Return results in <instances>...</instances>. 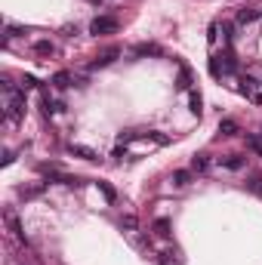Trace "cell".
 <instances>
[{"label": "cell", "mask_w": 262, "mask_h": 265, "mask_svg": "<svg viewBox=\"0 0 262 265\" xmlns=\"http://www.w3.org/2000/svg\"><path fill=\"white\" fill-rule=\"evenodd\" d=\"M161 265H182V259H179L173 250H164V253H161Z\"/></svg>", "instance_id": "44dd1931"}, {"label": "cell", "mask_w": 262, "mask_h": 265, "mask_svg": "<svg viewBox=\"0 0 262 265\" xmlns=\"http://www.w3.org/2000/svg\"><path fill=\"white\" fill-rule=\"evenodd\" d=\"M99 191H102V195H105V198H108V201H111V204H114V201H117V195H114V188H111V185H108V182H99Z\"/></svg>", "instance_id": "603a6c76"}, {"label": "cell", "mask_w": 262, "mask_h": 265, "mask_svg": "<svg viewBox=\"0 0 262 265\" xmlns=\"http://www.w3.org/2000/svg\"><path fill=\"white\" fill-rule=\"evenodd\" d=\"M176 90H191V71H188V68L179 71V77H176Z\"/></svg>", "instance_id": "4fadbf2b"}, {"label": "cell", "mask_w": 262, "mask_h": 265, "mask_svg": "<svg viewBox=\"0 0 262 265\" xmlns=\"http://www.w3.org/2000/svg\"><path fill=\"white\" fill-rule=\"evenodd\" d=\"M3 222H6V228L12 232V238H15L19 244H28V241H25V232H22V222H19V216H15V210H6V213H3Z\"/></svg>", "instance_id": "277c9868"}, {"label": "cell", "mask_w": 262, "mask_h": 265, "mask_svg": "<svg viewBox=\"0 0 262 265\" xmlns=\"http://www.w3.org/2000/svg\"><path fill=\"white\" fill-rule=\"evenodd\" d=\"M120 228H127V232H136V228H139V219H136L133 213H127V216H120Z\"/></svg>", "instance_id": "ffe728a7"}, {"label": "cell", "mask_w": 262, "mask_h": 265, "mask_svg": "<svg viewBox=\"0 0 262 265\" xmlns=\"http://www.w3.org/2000/svg\"><path fill=\"white\" fill-rule=\"evenodd\" d=\"M120 28V22L114 19V15H96L93 22H90V34H96V37H105V34H114Z\"/></svg>", "instance_id": "7a4b0ae2"}, {"label": "cell", "mask_w": 262, "mask_h": 265, "mask_svg": "<svg viewBox=\"0 0 262 265\" xmlns=\"http://www.w3.org/2000/svg\"><path fill=\"white\" fill-rule=\"evenodd\" d=\"M120 56V46H105L102 52H96V59L90 62V71H96V68H105V65H111L114 59Z\"/></svg>", "instance_id": "3957f363"}, {"label": "cell", "mask_w": 262, "mask_h": 265, "mask_svg": "<svg viewBox=\"0 0 262 265\" xmlns=\"http://www.w3.org/2000/svg\"><path fill=\"white\" fill-rule=\"evenodd\" d=\"M219 136H238V123H235L232 117L219 120Z\"/></svg>", "instance_id": "7c38bea8"}, {"label": "cell", "mask_w": 262, "mask_h": 265, "mask_svg": "<svg viewBox=\"0 0 262 265\" xmlns=\"http://www.w3.org/2000/svg\"><path fill=\"white\" fill-rule=\"evenodd\" d=\"M188 105H191V114L201 117V105H204V102H201V93H198V90H188Z\"/></svg>", "instance_id": "5bb4252c"}, {"label": "cell", "mask_w": 262, "mask_h": 265, "mask_svg": "<svg viewBox=\"0 0 262 265\" xmlns=\"http://www.w3.org/2000/svg\"><path fill=\"white\" fill-rule=\"evenodd\" d=\"M250 191H256V195L262 191V176H253V179H250Z\"/></svg>", "instance_id": "cb8c5ba5"}, {"label": "cell", "mask_w": 262, "mask_h": 265, "mask_svg": "<svg viewBox=\"0 0 262 265\" xmlns=\"http://www.w3.org/2000/svg\"><path fill=\"white\" fill-rule=\"evenodd\" d=\"M191 170H195V173H207V170H210V157H207V154H195V157H191Z\"/></svg>", "instance_id": "30bf717a"}, {"label": "cell", "mask_w": 262, "mask_h": 265, "mask_svg": "<svg viewBox=\"0 0 262 265\" xmlns=\"http://www.w3.org/2000/svg\"><path fill=\"white\" fill-rule=\"evenodd\" d=\"M262 9H241L238 12V25H247V22H253V19H259Z\"/></svg>", "instance_id": "9a60e30c"}, {"label": "cell", "mask_w": 262, "mask_h": 265, "mask_svg": "<svg viewBox=\"0 0 262 265\" xmlns=\"http://www.w3.org/2000/svg\"><path fill=\"white\" fill-rule=\"evenodd\" d=\"M161 52H164V49H161L158 43H136V46H133V56H139V59H142V56H161Z\"/></svg>", "instance_id": "8992f818"}, {"label": "cell", "mask_w": 262, "mask_h": 265, "mask_svg": "<svg viewBox=\"0 0 262 265\" xmlns=\"http://www.w3.org/2000/svg\"><path fill=\"white\" fill-rule=\"evenodd\" d=\"M53 86H56V90L71 86V74H68V71H56V74H53Z\"/></svg>", "instance_id": "8fae6325"}, {"label": "cell", "mask_w": 262, "mask_h": 265, "mask_svg": "<svg viewBox=\"0 0 262 265\" xmlns=\"http://www.w3.org/2000/svg\"><path fill=\"white\" fill-rule=\"evenodd\" d=\"M12 161H15V154H12V151H6V154H3V167H9Z\"/></svg>", "instance_id": "484cf974"}, {"label": "cell", "mask_w": 262, "mask_h": 265, "mask_svg": "<svg viewBox=\"0 0 262 265\" xmlns=\"http://www.w3.org/2000/svg\"><path fill=\"white\" fill-rule=\"evenodd\" d=\"M34 52H37V56H53L56 46H53L49 40H37V43H34Z\"/></svg>", "instance_id": "2e32d148"}, {"label": "cell", "mask_w": 262, "mask_h": 265, "mask_svg": "<svg viewBox=\"0 0 262 265\" xmlns=\"http://www.w3.org/2000/svg\"><path fill=\"white\" fill-rule=\"evenodd\" d=\"M154 235L158 238H170V219H154Z\"/></svg>", "instance_id": "ac0fdd59"}, {"label": "cell", "mask_w": 262, "mask_h": 265, "mask_svg": "<svg viewBox=\"0 0 262 265\" xmlns=\"http://www.w3.org/2000/svg\"><path fill=\"white\" fill-rule=\"evenodd\" d=\"M3 93H6V102H3V114L9 123H19L25 117V90H19L15 83L3 80Z\"/></svg>", "instance_id": "6da1fadb"}, {"label": "cell", "mask_w": 262, "mask_h": 265, "mask_svg": "<svg viewBox=\"0 0 262 265\" xmlns=\"http://www.w3.org/2000/svg\"><path fill=\"white\" fill-rule=\"evenodd\" d=\"M210 74H213V77L225 74V71H222V59H219V56H213V59H210Z\"/></svg>", "instance_id": "7402d4cb"}, {"label": "cell", "mask_w": 262, "mask_h": 265, "mask_svg": "<svg viewBox=\"0 0 262 265\" xmlns=\"http://www.w3.org/2000/svg\"><path fill=\"white\" fill-rule=\"evenodd\" d=\"M250 102H253V105H262V93H256V96H253Z\"/></svg>", "instance_id": "4316f807"}, {"label": "cell", "mask_w": 262, "mask_h": 265, "mask_svg": "<svg viewBox=\"0 0 262 265\" xmlns=\"http://www.w3.org/2000/svg\"><path fill=\"white\" fill-rule=\"evenodd\" d=\"M68 154H74V157H80V161H99V154L93 151V148H86V145H68Z\"/></svg>", "instance_id": "5b68a950"}, {"label": "cell", "mask_w": 262, "mask_h": 265, "mask_svg": "<svg viewBox=\"0 0 262 265\" xmlns=\"http://www.w3.org/2000/svg\"><path fill=\"white\" fill-rule=\"evenodd\" d=\"M188 182H191V173H188V170H176V173H173V185H179V188H185Z\"/></svg>", "instance_id": "e0dca14e"}, {"label": "cell", "mask_w": 262, "mask_h": 265, "mask_svg": "<svg viewBox=\"0 0 262 265\" xmlns=\"http://www.w3.org/2000/svg\"><path fill=\"white\" fill-rule=\"evenodd\" d=\"M244 154H229V157H222V167L225 170H244Z\"/></svg>", "instance_id": "ba28073f"}, {"label": "cell", "mask_w": 262, "mask_h": 265, "mask_svg": "<svg viewBox=\"0 0 262 265\" xmlns=\"http://www.w3.org/2000/svg\"><path fill=\"white\" fill-rule=\"evenodd\" d=\"M241 93H244V96H250V99H253V96H256V93H259V83H256V80H253V77H250V74H247V77H241Z\"/></svg>", "instance_id": "52a82bcc"}, {"label": "cell", "mask_w": 262, "mask_h": 265, "mask_svg": "<svg viewBox=\"0 0 262 265\" xmlns=\"http://www.w3.org/2000/svg\"><path fill=\"white\" fill-rule=\"evenodd\" d=\"M37 86V80L31 77V74H25V80H22V90H34Z\"/></svg>", "instance_id": "d4e9b609"}, {"label": "cell", "mask_w": 262, "mask_h": 265, "mask_svg": "<svg viewBox=\"0 0 262 265\" xmlns=\"http://www.w3.org/2000/svg\"><path fill=\"white\" fill-rule=\"evenodd\" d=\"M247 148L250 151H256L262 157V136H256V133H247Z\"/></svg>", "instance_id": "d6986e66"}, {"label": "cell", "mask_w": 262, "mask_h": 265, "mask_svg": "<svg viewBox=\"0 0 262 265\" xmlns=\"http://www.w3.org/2000/svg\"><path fill=\"white\" fill-rule=\"evenodd\" d=\"M46 191V182H37V185H31V188H19V195L25 198V201H31V198H40Z\"/></svg>", "instance_id": "9c48e42d"}]
</instances>
